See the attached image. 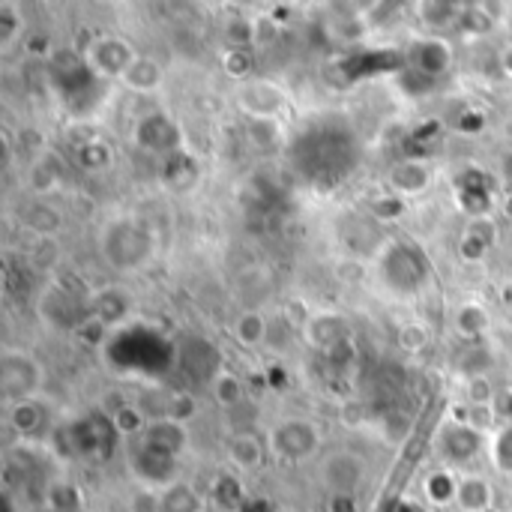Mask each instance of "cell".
Instances as JSON below:
<instances>
[{
    "instance_id": "obj_17",
    "label": "cell",
    "mask_w": 512,
    "mask_h": 512,
    "mask_svg": "<svg viewBox=\"0 0 512 512\" xmlns=\"http://www.w3.org/2000/svg\"><path fill=\"white\" fill-rule=\"evenodd\" d=\"M495 240H498L495 237V225L489 219H474L471 228L462 237V255L468 261H477V258H483L495 246Z\"/></svg>"
},
{
    "instance_id": "obj_14",
    "label": "cell",
    "mask_w": 512,
    "mask_h": 512,
    "mask_svg": "<svg viewBox=\"0 0 512 512\" xmlns=\"http://www.w3.org/2000/svg\"><path fill=\"white\" fill-rule=\"evenodd\" d=\"M228 462L237 471H258L264 465V441L252 432H240L228 444Z\"/></svg>"
},
{
    "instance_id": "obj_33",
    "label": "cell",
    "mask_w": 512,
    "mask_h": 512,
    "mask_svg": "<svg viewBox=\"0 0 512 512\" xmlns=\"http://www.w3.org/2000/svg\"><path fill=\"white\" fill-rule=\"evenodd\" d=\"M501 171H504V180H507V183L512 186V153H507V156H504V165H501Z\"/></svg>"
},
{
    "instance_id": "obj_25",
    "label": "cell",
    "mask_w": 512,
    "mask_h": 512,
    "mask_svg": "<svg viewBox=\"0 0 512 512\" xmlns=\"http://www.w3.org/2000/svg\"><path fill=\"white\" fill-rule=\"evenodd\" d=\"M429 342H432V333H429L423 324H405V327L399 330V348H402V351H408V354H420V351H426V348H429Z\"/></svg>"
},
{
    "instance_id": "obj_3",
    "label": "cell",
    "mask_w": 512,
    "mask_h": 512,
    "mask_svg": "<svg viewBox=\"0 0 512 512\" xmlns=\"http://www.w3.org/2000/svg\"><path fill=\"white\" fill-rule=\"evenodd\" d=\"M363 480H366V462L348 450L327 456V462L321 465V483L333 498H354Z\"/></svg>"
},
{
    "instance_id": "obj_22",
    "label": "cell",
    "mask_w": 512,
    "mask_h": 512,
    "mask_svg": "<svg viewBox=\"0 0 512 512\" xmlns=\"http://www.w3.org/2000/svg\"><path fill=\"white\" fill-rule=\"evenodd\" d=\"M9 420H12V429H15V432H24V435H27V432H36V429H39L42 411H39L36 402H21V405H12Z\"/></svg>"
},
{
    "instance_id": "obj_8",
    "label": "cell",
    "mask_w": 512,
    "mask_h": 512,
    "mask_svg": "<svg viewBox=\"0 0 512 512\" xmlns=\"http://www.w3.org/2000/svg\"><path fill=\"white\" fill-rule=\"evenodd\" d=\"M435 171L423 159H402L387 171V183L396 195H420L432 186Z\"/></svg>"
},
{
    "instance_id": "obj_2",
    "label": "cell",
    "mask_w": 512,
    "mask_h": 512,
    "mask_svg": "<svg viewBox=\"0 0 512 512\" xmlns=\"http://www.w3.org/2000/svg\"><path fill=\"white\" fill-rule=\"evenodd\" d=\"M42 381H45V369L33 354L18 348H6L0 354V393L9 402V408L21 402H33L36 393L42 390Z\"/></svg>"
},
{
    "instance_id": "obj_6",
    "label": "cell",
    "mask_w": 512,
    "mask_h": 512,
    "mask_svg": "<svg viewBox=\"0 0 512 512\" xmlns=\"http://www.w3.org/2000/svg\"><path fill=\"white\" fill-rule=\"evenodd\" d=\"M288 96L273 81H246L237 90V105L252 120H273L285 108Z\"/></svg>"
},
{
    "instance_id": "obj_19",
    "label": "cell",
    "mask_w": 512,
    "mask_h": 512,
    "mask_svg": "<svg viewBox=\"0 0 512 512\" xmlns=\"http://www.w3.org/2000/svg\"><path fill=\"white\" fill-rule=\"evenodd\" d=\"M162 492V510L165 512H201V495L189 483H171Z\"/></svg>"
},
{
    "instance_id": "obj_23",
    "label": "cell",
    "mask_w": 512,
    "mask_h": 512,
    "mask_svg": "<svg viewBox=\"0 0 512 512\" xmlns=\"http://www.w3.org/2000/svg\"><path fill=\"white\" fill-rule=\"evenodd\" d=\"M21 30H24V18L18 15V6L0 3V42L12 45L15 39H21Z\"/></svg>"
},
{
    "instance_id": "obj_27",
    "label": "cell",
    "mask_w": 512,
    "mask_h": 512,
    "mask_svg": "<svg viewBox=\"0 0 512 512\" xmlns=\"http://www.w3.org/2000/svg\"><path fill=\"white\" fill-rule=\"evenodd\" d=\"M468 405H492L495 399V387L489 381V375H480V378H468Z\"/></svg>"
},
{
    "instance_id": "obj_28",
    "label": "cell",
    "mask_w": 512,
    "mask_h": 512,
    "mask_svg": "<svg viewBox=\"0 0 512 512\" xmlns=\"http://www.w3.org/2000/svg\"><path fill=\"white\" fill-rule=\"evenodd\" d=\"M495 462L501 471L512 474V426H504L495 438Z\"/></svg>"
},
{
    "instance_id": "obj_11",
    "label": "cell",
    "mask_w": 512,
    "mask_h": 512,
    "mask_svg": "<svg viewBox=\"0 0 512 512\" xmlns=\"http://www.w3.org/2000/svg\"><path fill=\"white\" fill-rule=\"evenodd\" d=\"M120 81H123L129 90H135V93H153V90H159L162 81H165V66H162L156 57L138 54V57L129 63V69L123 72Z\"/></svg>"
},
{
    "instance_id": "obj_7",
    "label": "cell",
    "mask_w": 512,
    "mask_h": 512,
    "mask_svg": "<svg viewBox=\"0 0 512 512\" xmlns=\"http://www.w3.org/2000/svg\"><path fill=\"white\" fill-rule=\"evenodd\" d=\"M411 60H414V69L423 78H438L453 66V42L444 39V36H429V39L414 45Z\"/></svg>"
},
{
    "instance_id": "obj_16",
    "label": "cell",
    "mask_w": 512,
    "mask_h": 512,
    "mask_svg": "<svg viewBox=\"0 0 512 512\" xmlns=\"http://www.w3.org/2000/svg\"><path fill=\"white\" fill-rule=\"evenodd\" d=\"M210 396H213V402H216L219 408L231 411V408L243 405V399H246V384H243V378L234 375V372H216L213 381H210Z\"/></svg>"
},
{
    "instance_id": "obj_18",
    "label": "cell",
    "mask_w": 512,
    "mask_h": 512,
    "mask_svg": "<svg viewBox=\"0 0 512 512\" xmlns=\"http://www.w3.org/2000/svg\"><path fill=\"white\" fill-rule=\"evenodd\" d=\"M270 336V324L261 312H243L237 321H234V339L243 345V348H261Z\"/></svg>"
},
{
    "instance_id": "obj_5",
    "label": "cell",
    "mask_w": 512,
    "mask_h": 512,
    "mask_svg": "<svg viewBox=\"0 0 512 512\" xmlns=\"http://www.w3.org/2000/svg\"><path fill=\"white\" fill-rule=\"evenodd\" d=\"M270 441L285 459H309L321 447V432L309 420H285L273 429Z\"/></svg>"
},
{
    "instance_id": "obj_20",
    "label": "cell",
    "mask_w": 512,
    "mask_h": 512,
    "mask_svg": "<svg viewBox=\"0 0 512 512\" xmlns=\"http://www.w3.org/2000/svg\"><path fill=\"white\" fill-rule=\"evenodd\" d=\"M456 492H459V480H456L450 471H435V474L426 480V498H429L435 507L456 504Z\"/></svg>"
},
{
    "instance_id": "obj_12",
    "label": "cell",
    "mask_w": 512,
    "mask_h": 512,
    "mask_svg": "<svg viewBox=\"0 0 512 512\" xmlns=\"http://www.w3.org/2000/svg\"><path fill=\"white\" fill-rule=\"evenodd\" d=\"M417 12H420V21L429 30H435L438 36L453 30V27H459L462 18H465V6L462 3H450V0H426V3L417 6Z\"/></svg>"
},
{
    "instance_id": "obj_21",
    "label": "cell",
    "mask_w": 512,
    "mask_h": 512,
    "mask_svg": "<svg viewBox=\"0 0 512 512\" xmlns=\"http://www.w3.org/2000/svg\"><path fill=\"white\" fill-rule=\"evenodd\" d=\"M27 180H30V189H33V192H51V189L60 183V168H57L54 156L36 159V162L30 165Z\"/></svg>"
},
{
    "instance_id": "obj_4",
    "label": "cell",
    "mask_w": 512,
    "mask_h": 512,
    "mask_svg": "<svg viewBox=\"0 0 512 512\" xmlns=\"http://www.w3.org/2000/svg\"><path fill=\"white\" fill-rule=\"evenodd\" d=\"M135 57L138 51L120 36H96L84 51L87 66L102 78H123V72L129 69Z\"/></svg>"
},
{
    "instance_id": "obj_10",
    "label": "cell",
    "mask_w": 512,
    "mask_h": 512,
    "mask_svg": "<svg viewBox=\"0 0 512 512\" xmlns=\"http://www.w3.org/2000/svg\"><path fill=\"white\" fill-rule=\"evenodd\" d=\"M483 450V432L471 429L468 423H453L447 432H444V453L456 462V465H465L471 459H477Z\"/></svg>"
},
{
    "instance_id": "obj_1",
    "label": "cell",
    "mask_w": 512,
    "mask_h": 512,
    "mask_svg": "<svg viewBox=\"0 0 512 512\" xmlns=\"http://www.w3.org/2000/svg\"><path fill=\"white\" fill-rule=\"evenodd\" d=\"M153 234L147 225L135 219H117L102 234V252L105 261L114 270H138L153 258Z\"/></svg>"
},
{
    "instance_id": "obj_13",
    "label": "cell",
    "mask_w": 512,
    "mask_h": 512,
    "mask_svg": "<svg viewBox=\"0 0 512 512\" xmlns=\"http://www.w3.org/2000/svg\"><path fill=\"white\" fill-rule=\"evenodd\" d=\"M489 324H492V315H489V309L483 306V303H477V300H468V303H462L456 312H453V330L465 339V342H480V336L489 330Z\"/></svg>"
},
{
    "instance_id": "obj_30",
    "label": "cell",
    "mask_w": 512,
    "mask_h": 512,
    "mask_svg": "<svg viewBox=\"0 0 512 512\" xmlns=\"http://www.w3.org/2000/svg\"><path fill=\"white\" fill-rule=\"evenodd\" d=\"M252 141L255 144H264V147H270V144H276L279 141V126H276V120H252Z\"/></svg>"
},
{
    "instance_id": "obj_9",
    "label": "cell",
    "mask_w": 512,
    "mask_h": 512,
    "mask_svg": "<svg viewBox=\"0 0 512 512\" xmlns=\"http://www.w3.org/2000/svg\"><path fill=\"white\" fill-rule=\"evenodd\" d=\"M189 441V432H186V423H177L171 417L165 420H156L144 429L141 435V444L156 450V453H165V456H177Z\"/></svg>"
},
{
    "instance_id": "obj_32",
    "label": "cell",
    "mask_w": 512,
    "mask_h": 512,
    "mask_svg": "<svg viewBox=\"0 0 512 512\" xmlns=\"http://www.w3.org/2000/svg\"><path fill=\"white\" fill-rule=\"evenodd\" d=\"M501 63H504V72L512 75V42L504 48V54H501Z\"/></svg>"
},
{
    "instance_id": "obj_26",
    "label": "cell",
    "mask_w": 512,
    "mask_h": 512,
    "mask_svg": "<svg viewBox=\"0 0 512 512\" xmlns=\"http://www.w3.org/2000/svg\"><path fill=\"white\" fill-rule=\"evenodd\" d=\"M126 507H129V512H165L162 510V492L150 489V486L135 489Z\"/></svg>"
},
{
    "instance_id": "obj_15",
    "label": "cell",
    "mask_w": 512,
    "mask_h": 512,
    "mask_svg": "<svg viewBox=\"0 0 512 512\" xmlns=\"http://www.w3.org/2000/svg\"><path fill=\"white\" fill-rule=\"evenodd\" d=\"M495 501V492H492V483L486 477H462L459 480V492H456V507L462 512H489Z\"/></svg>"
},
{
    "instance_id": "obj_29",
    "label": "cell",
    "mask_w": 512,
    "mask_h": 512,
    "mask_svg": "<svg viewBox=\"0 0 512 512\" xmlns=\"http://www.w3.org/2000/svg\"><path fill=\"white\" fill-rule=\"evenodd\" d=\"M465 423L477 432H486L495 426V408L492 405H468V417Z\"/></svg>"
},
{
    "instance_id": "obj_24",
    "label": "cell",
    "mask_w": 512,
    "mask_h": 512,
    "mask_svg": "<svg viewBox=\"0 0 512 512\" xmlns=\"http://www.w3.org/2000/svg\"><path fill=\"white\" fill-rule=\"evenodd\" d=\"M150 423L144 420V414L135 408V405H123L117 414H114V429L120 432V435H144V429H147Z\"/></svg>"
},
{
    "instance_id": "obj_31",
    "label": "cell",
    "mask_w": 512,
    "mask_h": 512,
    "mask_svg": "<svg viewBox=\"0 0 512 512\" xmlns=\"http://www.w3.org/2000/svg\"><path fill=\"white\" fill-rule=\"evenodd\" d=\"M225 60H228V63H225V69H228L231 75H246V72H249V66H252V57H249L246 51H240V48H234Z\"/></svg>"
}]
</instances>
